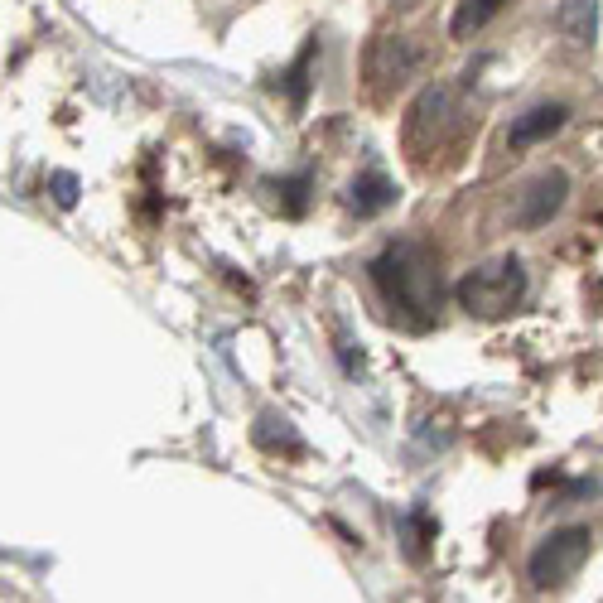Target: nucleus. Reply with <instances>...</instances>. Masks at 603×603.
<instances>
[{
  "mask_svg": "<svg viewBox=\"0 0 603 603\" xmlns=\"http://www.w3.org/2000/svg\"><path fill=\"white\" fill-rule=\"evenodd\" d=\"M454 300H459V309L473 314V319H507V314L526 300V266H521V256L502 251L493 261H483L478 271H468L464 280H459Z\"/></svg>",
  "mask_w": 603,
  "mask_h": 603,
  "instance_id": "obj_3",
  "label": "nucleus"
},
{
  "mask_svg": "<svg viewBox=\"0 0 603 603\" xmlns=\"http://www.w3.org/2000/svg\"><path fill=\"white\" fill-rule=\"evenodd\" d=\"M565 203H570V174H565V169H546V174H536V179L517 193L512 222L526 227V232H536V227H546L550 218H560Z\"/></svg>",
  "mask_w": 603,
  "mask_h": 603,
  "instance_id": "obj_6",
  "label": "nucleus"
},
{
  "mask_svg": "<svg viewBox=\"0 0 603 603\" xmlns=\"http://www.w3.org/2000/svg\"><path fill=\"white\" fill-rule=\"evenodd\" d=\"M391 5H396V10H415L420 0H391Z\"/></svg>",
  "mask_w": 603,
  "mask_h": 603,
  "instance_id": "obj_15",
  "label": "nucleus"
},
{
  "mask_svg": "<svg viewBox=\"0 0 603 603\" xmlns=\"http://www.w3.org/2000/svg\"><path fill=\"white\" fill-rule=\"evenodd\" d=\"M550 25H555L560 39H570L575 49H589L594 34H599V0H560L555 15H550Z\"/></svg>",
  "mask_w": 603,
  "mask_h": 603,
  "instance_id": "obj_8",
  "label": "nucleus"
},
{
  "mask_svg": "<svg viewBox=\"0 0 603 603\" xmlns=\"http://www.w3.org/2000/svg\"><path fill=\"white\" fill-rule=\"evenodd\" d=\"M502 5H507V0H459V10H454V20H449V34H454V39L478 34V29L488 25Z\"/></svg>",
  "mask_w": 603,
  "mask_h": 603,
  "instance_id": "obj_11",
  "label": "nucleus"
},
{
  "mask_svg": "<svg viewBox=\"0 0 603 603\" xmlns=\"http://www.w3.org/2000/svg\"><path fill=\"white\" fill-rule=\"evenodd\" d=\"M372 271V285L386 300L391 314H401L411 329H425L439 309V256L425 242L415 237H401V242H386L382 256L367 266Z\"/></svg>",
  "mask_w": 603,
  "mask_h": 603,
  "instance_id": "obj_1",
  "label": "nucleus"
},
{
  "mask_svg": "<svg viewBox=\"0 0 603 603\" xmlns=\"http://www.w3.org/2000/svg\"><path fill=\"white\" fill-rule=\"evenodd\" d=\"M49 189H54V203H58V208H73V203H78V174L58 169L54 179H49Z\"/></svg>",
  "mask_w": 603,
  "mask_h": 603,
  "instance_id": "obj_13",
  "label": "nucleus"
},
{
  "mask_svg": "<svg viewBox=\"0 0 603 603\" xmlns=\"http://www.w3.org/2000/svg\"><path fill=\"white\" fill-rule=\"evenodd\" d=\"M468 107H464V92L459 83L449 78H435L415 92L411 111H406V126H401V140H406V155L415 165H430L435 155L454 150L459 140L468 136Z\"/></svg>",
  "mask_w": 603,
  "mask_h": 603,
  "instance_id": "obj_2",
  "label": "nucleus"
},
{
  "mask_svg": "<svg viewBox=\"0 0 603 603\" xmlns=\"http://www.w3.org/2000/svg\"><path fill=\"white\" fill-rule=\"evenodd\" d=\"M391 203H396V184L386 179L382 169H367V174H357L353 184H348V208H353L357 218H377Z\"/></svg>",
  "mask_w": 603,
  "mask_h": 603,
  "instance_id": "obj_9",
  "label": "nucleus"
},
{
  "mask_svg": "<svg viewBox=\"0 0 603 603\" xmlns=\"http://www.w3.org/2000/svg\"><path fill=\"white\" fill-rule=\"evenodd\" d=\"M275 189L285 193V213H290V218H300V213H304V193H309V174L285 179V184H275Z\"/></svg>",
  "mask_w": 603,
  "mask_h": 603,
  "instance_id": "obj_12",
  "label": "nucleus"
},
{
  "mask_svg": "<svg viewBox=\"0 0 603 603\" xmlns=\"http://www.w3.org/2000/svg\"><path fill=\"white\" fill-rule=\"evenodd\" d=\"M251 439L266 449V454H300L304 449V439H300V430L285 420V415H275V411H261V420H256V430H251Z\"/></svg>",
  "mask_w": 603,
  "mask_h": 603,
  "instance_id": "obj_10",
  "label": "nucleus"
},
{
  "mask_svg": "<svg viewBox=\"0 0 603 603\" xmlns=\"http://www.w3.org/2000/svg\"><path fill=\"white\" fill-rule=\"evenodd\" d=\"M589 550H594V531L589 526H560V531H550L546 541L531 550L526 575H531L536 589H560V584H570L579 575Z\"/></svg>",
  "mask_w": 603,
  "mask_h": 603,
  "instance_id": "obj_5",
  "label": "nucleus"
},
{
  "mask_svg": "<svg viewBox=\"0 0 603 603\" xmlns=\"http://www.w3.org/2000/svg\"><path fill=\"white\" fill-rule=\"evenodd\" d=\"M425 68V49L415 44L411 34H377L367 44V58H362V78H367V92L372 97H391L411 83L415 73Z\"/></svg>",
  "mask_w": 603,
  "mask_h": 603,
  "instance_id": "obj_4",
  "label": "nucleus"
},
{
  "mask_svg": "<svg viewBox=\"0 0 603 603\" xmlns=\"http://www.w3.org/2000/svg\"><path fill=\"white\" fill-rule=\"evenodd\" d=\"M565 121H570V107H565V102H541V107L521 111L517 121H512L507 145H512V150H531V145H541V140L555 136Z\"/></svg>",
  "mask_w": 603,
  "mask_h": 603,
  "instance_id": "obj_7",
  "label": "nucleus"
},
{
  "mask_svg": "<svg viewBox=\"0 0 603 603\" xmlns=\"http://www.w3.org/2000/svg\"><path fill=\"white\" fill-rule=\"evenodd\" d=\"M401 536H406V550H411V555H420L425 536H430V526H425V517L415 512V517H401Z\"/></svg>",
  "mask_w": 603,
  "mask_h": 603,
  "instance_id": "obj_14",
  "label": "nucleus"
}]
</instances>
